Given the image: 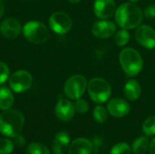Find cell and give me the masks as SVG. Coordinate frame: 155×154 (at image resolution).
Returning <instances> with one entry per match:
<instances>
[{
	"label": "cell",
	"mask_w": 155,
	"mask_h": 154,
	"mask_svg": "<svg viewBox=\"0 0 155 154\" xmlns=\"http://www.w3.org/2000/svg\"><path fill=\"white\" fill-rule=\"evenodd\" d=\"M115 20L123 29H133L140 25L143 20V12L134 3H124L116 9Z\"/></svg>",
	"instance_id": "6da1fadb"
},
{
	"label": "cell",
	"mask_w": 155,
	"mask_h": 154,
	"mask_svg": "<svg viewBox=\"0 0 155 154\" xmlns=\"http://www.w3.org/2000/svg\"><path fill=\"white\" fill-rule=\"evenodd\" d=\"M25 124L23 113L17 110H6L0 115V133L14 138L20 134Z\"/></svg>",
	"instance_id": "7a4b0ae2"
},
{
	"label": "cell",
	"mask_w": 155,
	"mask_h": 154,
	"mask_svg": "<svg viewBox=\"0 0 155 154\" xmlns=\"http://www.w3.org/2000/svg\"><path fill=\"white\" fill-rule=\"evenodd\" d=\"M119 61L124 73L129 76L137 75L143 69V58L134 48L123 49L119 54Z\"/></svg>",
	"instance_id": "3957f363"
},
{
	"label": "cell",
	"mask_w": 155,
	"mask_h": 154,
	"mask_svg": "<svg viewBox=\"0 0 155 154\" xmlns=\"http://www.w3.org/2000/svg\"><path fill=\"white\" fill-rule=\"evenodd\" d=\"M87 91L91 99L96 103H104L108 101L112 94L110 84L99 77L93 78L87 84Z\"/></svg>",
	"instance_id": "277c9868"
},
{
	"label": "cell",
	"mask_w": 155,
	"mask_h": 154,
	"mask_svg": "<svg viewBox=\"0 0 155 154\" xmlns=\"http://www.w3.org/2000/svg\"><path fill=\"white\" fill-rule=\"evenodd\" d=\"M23 33L26 40L37 44L45 43L50 37L48 28L38 21H30L26 23L23 28Z\"/></svg>",
	"instance_id": "5b68a950"
},
{
	"label": "cell",
	"mask_w": 155,
	"mask_h": 154,
	"mask_svg": "<svg viewBox=\"0 0 155 154\" xmlns=\"http://www.w3.org/2000/svg\"><path fill=\"white\" fill-rule=\"evenodd\" d=\"M86 89L87 81L85 77L81 74H74L68 78L64 88L65 95L72 100L81 98Z\"/></svg>",
	"instance_id": "8992f818"
},
{
	"label": "cell",
	"mask_w": 155,
	"mask_h": 154,
	"mask_svg": "<svg viewBox=\"0 0 155 154\" xmlns=\"http://www.w3.org/2000/svg\"><path fill=\"white\" fill-rule=\"evenodd\" d=\"M72 25V18L64 12H54L49 18V25L51 29L58 34H64L68 33Z\"/></svg>",
	"instance_id": "52a82bcc"
},
{
	"label": "cell",
	"mask_w": 155,
	"mask_h": 154,
	"mask_svg": "<svg viewBox=\"0 0 155 154\" xmlns=\"http://www.w3.org/2000/svg\"><path fill=\"white\" fill-rule=\"evenodd\" d=\"M33 83L32 75L25 70L16 71L9 78V86L15 93H23L28 90Z\"/></svg>",
	"instance_id": "ba28073f"
},
{
	"label": "cell",
	"mask_w": 155,
	"mask_h": 154,
	"mask_svg": "<svg viewBox=\"0 0 155 154\" xmlns=\"http://www.w3.org/2000/svg\"><path fill=\"white\" fill-rule=\"evenodd\" d=\"M137 42L147 49L155 47V30L149 25H141L135 31Z\"/></svg>",
	"instance_id": "9c48e42d"
},
{
	"label": "cell",
	"mask_w": 155,
	"mask_h": 154,
	"mask_svg": "<svg viewBox=\"0 0 155 154\" xmlns=\"http://www.w3.org/2000/svg\"><path fill=\"white\" fill-rule=\"evenodd\" d=\"M115 32L116 25L114 22L105 19L94 23L92 26V33L94 34V35L101 39L109 38L114 35Z\"/></svg>",
	"instance_id": "30bf717a"
},
{
	"label": "cell",
	"mask_w": 155,
	"mask_h": 154,
	"mask_svg": "<svg viewBox=\"0 0 155 154\" xmlns=\"http://www.w3.org/2000/svg\"><path fill=\"white\" fill-rule=\"evenodd\" d=\"M94 11L97 17L107 19L115 14L116 5L114 0H94Z\"/></svg>",
	"instance_id": "8fae6325"
},
{
	"label": "cell",
	"mask_w": 155,
	"mask_h": 154,
	"mask_svg": "<svg viewBox=\"0 0 155 154\" xmlns=\"http://www.w3.org/2000/svg\"><path fill=\"white\" fill-rule=\"evenodd\" d=\"M107 111L112 116L116 118H121L126 116L130 113L131 107L130 104L124 99L114 98L108 103Z\"/></svg>",
	"instance_id": "7c38bea8"
},
{
	"label": "cell",
	"mask_w": 155,
	"mask_h": 154,
	"mask_svg": "<svg viewBox=\"0 0 155 154\" xmlns=\"http://www.w3.org/2000/svg\"><path fill=\"white\" fill-rule=\"evenodd\" d=\"M0 31L5 37L8 39H15L20 34L22 26L17 19L10 17L2 22L0 25Z\"/></svg>",
	"instance_id": "4fadbf2b"
},
{
	"label": "cell",
	"mask_w": 155,
	"mask_h": 154,
	"mask_svg": "<svg viewBox=\"0 0 155 154\" xmlns=\"http://www.w3.org/2000/svg\"><path fill=\"white\" fill-rule=\"evenodd\" d=\"M54 111L56 117L64 122H67L73 119L75 113L74 105L66 99H61L56 103Z\"/></svg>",
	"instance_id": "5bb4252c"
},
{
	"label": "cell",
	"mask_w": 155,
	"mask_h": 154,
	"mask_svg": "<svg viewBox=\"0 0 155 154\" xmlns=\"http://www.w3.org/2000/svg\"><path fill=\"white\" fill-rule=\"evenodd\" d=\"M94 144L85 138H78L73 141L68 147V154H91Z\"/></svg>",
	"instance_id": "9a60e30c"
},
{
	"label": "cell",
	"mask_w": 155,
	"mask_h": 154,
	"mask_svg": "<svg viewBox=\"0 0 155 154\" xmlns=\"http://www.w3.org/2000/svg\"><path fill=\"white\" fill-rule=\"evenodd\" d=\"M70 145V136L66 132H59L53 140V154H64Z\"/></svg>",
	"instance_id": "2e32d148"
},
{
	"label": "cell",
	"mask_w": 155,
	"mask_h": 154,
	"mask_svg": "<svg viewBox=\"0 0 155 154\" xmlns=\"http://www.w3.org/2000/svg\"><path fill=\"white\" fill-rule=\"evenodd\" d=\"M124 93L125 97L130 101H136L142 93V88L138 81L129 80L124 88Z\"/></svg>",
	"instance_id": "e0dca14e"
},
{
	"label": "cell",
	"mask_w": 155,
	"mask_h": 154,
	"mask_svg": "<svg viewBox=\"0 0 155 154\" xmlns=\"http://www.w3.org/2000/svg\"><path fill=\"white\" fill-rule=\"evenodd\" d=\"M14 95L6 87L0 88V109L3 111L9 110L14 104Z\"/></svg>",
	"instance_id": "ac0fdd59"
},
{
	"label": "cell",
	"mask_w": 155,
	"mask_h": 154,
	"mask_svg": "<svg viewBox=\"0 0 155 154\" xmlns=\"http://www.w3.org/2000/svg\"><path fill=\"white\" fill-rule=\"evenodd\" d=\"M150 146V142L146 137H139L133 143L132 151L135 154H143Z\"/></svg>",
	"instance_id": "d6986e66"
},
{
	"label": "cell",
	"mask_w": 155,
	"mask_h": 154,
	"mask_svg": "<svg viewBox=\"0 0 155 154\" xmlns=\"http://www.w3.org/2000/svg\"><path fill=\"white\" fill-rule=\"evenodd\" d=\"M26 154H50L48 148L40 143H32L26 148Z\"/></svg>",
	"instance_id": "ffe728a7"
},
{
	"label": "cell",
	"mask_w": 155,
	"mask_h": 154,
	"mask_svg": "<svg viewBox=\"0 0 155 154\" xmlns=\"http://www.w3.org/2000/svg\"><path fill=\"white\" fill-rule=\"evenodd\" d=\"M130 41V34L127 29H122L118 31L114 37V42L118 46H124Z\"/></svg>",
	"instance_id": "44dd1931"
},
{
	"label": "cell",
	"mask_w": 155,
	"mask_h": 154,
	"mask_svg": "<svg viewBox=\"0 0 155 154\" xmlns=\"http://www.w3.org/2000/svg\"><path fill=\"white\" fill-rule=\"evenodd\" d=\"M108 113H108L107 109H105L104 107H103L101 105H98L94 109L93 115H94V120L97 123H103L106 122V120L108 118Z\"/></svg>",
	"instance_id": "7402d4cb"
},
{
	"label": "cell",
	"mask_w": 155,
	"mask_h": 154,
	"mask_svg": "<svg viewBox=\"0 0 155 154\" xmlns=\"http://www.w3.org/2000/svg\"><path fill=\"white\" fill-rule=\"evenodd\" d=\"M143 132L147 136L155 135V116H150L143 123Z\"/></svg>",
	"instance_id": "603a6c76"
},
{
	"label": "cell",
	"mask_w": 155,
	"mask_h": 154,
	"mask_svg": "<svg viewBox=\"0 0 155 154\" xmlns=\"http://www.w3.org/2000/svg\"><path fill=\"white\" fill-rule=\"evenodd\" d=\"M131 152H132V149L127 143H120L115 144L112 148L110 154H131Z\"/></svg>",
	"instance_id": "cb8c5ba5"
},
{
	"label": "cell",
	"mask_w": 155,
	"mask_h": 154,
	"mask_svg": "<svg viewBox=\"0 0 155 154\" xmlns=\"http://www.w3.org/2000/svg\"><path fill=\"white\" fill-rule=\"evenodd\" d=\"M14 151V143L8 139L0 140V154H11Z\"/></svg>",
	"instance_id": "d4e9b609"
},
{
	"label": "cell",
	"mask_w": 155,
	"mask_h": 154,
	"mask_svg": "<svg viewBox=\"0 0 155 154\" xmlns=\"http://www.w3.org/2000/svg\"><path fill=\"white\" fill-rule=\"evenodd\" d=\"M74 109L77 113H85L88 112V109H89V105H88V103L84 100V99H77L75 103L74 104Z\"/></svg>",
	"instance_id": "484cf974"
},
{
	"label": "cell",
	"mask_w": 155,
	"mask_h": 154,
	"mask_svg": "<svg viewBox=\"0 0 155 154\" xmlns=\"http://www.w3.org/2000/svg\"><path fill=\"white\" fill-rule=\"evenodd\" d=\"M9 76V68L8 66L0 61V84H4Z\"/></svg>",
	"instance_id": "4316f807"
},
{
	"label": "cell",
	"mask_w": 155,
	"mask_h": 154,
	"mask_svg": "<svg viewBox=\"0 0 155 154\" xmlns=\"http://www.w3.org/2000/svg\"><path fill=\"white\" fill-rule=\"evenodd\" d=\"M144 16L147 19H153L155 18V5L152 4L146 6L144 10Z\"/></svg>",
	"instance_id": "83f0119b"
},
{
	"label": "cell",
	"mask_w": 155,
	"mask_h": 154,
	"mask_svg": "<svg viewBox=\"0 0 155 154\" xmlns=\"http://www.w3.org/2000/svg\"><path fill=\"white\" fill-rule=\"evenodd\" d=\"M14 140H15V143L17 145V146H23L25 143V140L23 136L21 135H16L15 137H14Z\"/></svg>",
	"instance_id": "f1b7e54d"
},
{
	"label": "cell",
	"mask_w": 155,
	"mask_h": 154,
	"mask_svg": "<svg viewBox=\"0 0 155 154\" xmlns=\"http://www.w3.org/2000/svg\"><path fill=\"white\" fill-rule=\"evenodd\" d=\"M149 151H150V154H155V138L150 143Z\"/></svg>",
	"instance_id": "f546056e"
},
{
	"label": "cell",
	"mask_w": 155,
	"mask_h": 154,
	"mask_svg": "<svg viewBox=\"0 0 155 154\" xmlns=\"http://www.w3.org/2000/svg\"><path fill=\"white\" fill-rule=\"evenodd\" d=\"M4 13H5V5H4L3 1L0 0V18L3 16Z\"/></svg>",
	"instance_id": "4dcf8cb0"
},
{
	"label": "cell",
	"mask_w": 155,
	"mask_h": 154,
	"mask_svg": "<svg viewBox=\"0 0 155 154\" xmlns=\"http://www.w3.org/2000/svg\"><path fill=\"white\" fill-rule=\"evenodd\" d=\"M69 2H71V3H73V4H76V3H79L81 0H68Z\"/></svg>",
	"instance_id": "1f68e13d"
},
{
	"label": "cell",
	"mask_w": 155,
	"mask_h": 154,
	"mask_svg": "<svg viewBox=\"0 0 155 154\" xmlns=\"http://www.w3.org/2000/svg\"><path fill=\"white\" fill-rule=\"evenodd\" d=\"M131 2H133V3H135V2H138L139 0H130Z\"/></svg>",
	"instance_id": "d6a6232c"
}]
</instances>
